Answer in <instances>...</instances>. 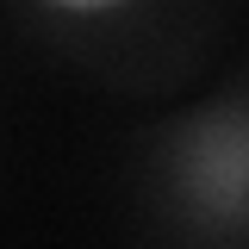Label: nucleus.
Listing matches in <instances>:
<instances>
[{"label":"nucleus","mask_w":249,"mask_h":249,"mask_svg":"<svg viewBox=\"0 0 249 249\" xmlns=\"http://www.w3.org/2000/svg\"><path fill=\"white\" fill-rule=\"evenodd\" d=\"M37 6H50L62 19H106V13H124L131 0H37Z\"/></svg>","instance_id":"obj_2"},{"label":"nucleus","mask_w":249,"mask_h":249,"mask_svg":"<svg viewBox=\"0 0 249 249\" xmlns=\"http://www.w3.org/2000/svg\"><path fill=\"white\" fill-rule=\"evenodd\" d=\"M187 193L212 218H237L249 206V119L199 124V137L187 150Z\"/></svg>","instance_id":"obj_1"}]
</instances>
